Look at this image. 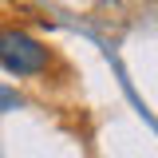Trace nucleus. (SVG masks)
Wrapping results in <instances>:
<instances>
[{
	"mask_svg": "<svg viewBox=\"0 0 158 158\" xmlns=\"http://www.w3.org/2000/svg\"><path fill=\"white\" fill-rule=\"evenodd\" d=\"M16 107H20V95L12 87H0V115H4V111H16Z\"/></svg>",
	"mask_w": 158,
	"mask_h": 158,
	"instance_id": "obj_2",
	"label": "nucleus"
},
{
	"mask_svg": "<svg viewBox=\"0 0 158 158\" xmlns=\"http://www.w3.org/2000/svg\"><path fill=\"white\" fill-rule=\"evenodd\" d=\"M0 67L8 75H40L48 71V48L20 28H0Z\"/></svg>",
	"mask_w": 158,
	"mask_h": 158,
	"instance_id": "obj_1",
	"label": "nucleus"
}]
</instances>
